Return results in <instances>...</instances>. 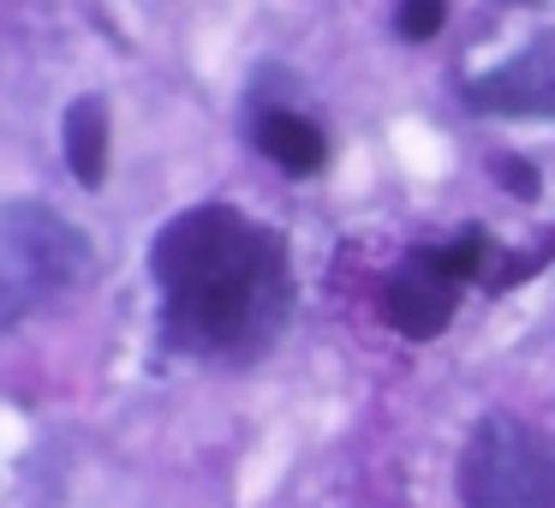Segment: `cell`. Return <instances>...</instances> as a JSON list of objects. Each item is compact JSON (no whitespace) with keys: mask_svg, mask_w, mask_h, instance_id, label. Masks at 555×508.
I'll return each instance as SVG.
<instances>
[{"mask_svg":"<svg viewBox=\"0 0 555 508\" xmlns=\"http://www.w3.org/2000/svg\"><path fill=\"white\" fill-rule=\"evenodd\" d=\"M150 276L162 288V341L185 359L251 365L293 317L287 240L233 204H192L156 233Z\"/></svg>","mask_w":555,"mask_h":508,"instance_id":"6da1fadb","label":"cell"},{"mask_svg":"<svg viewBox=\"0 0 555 508\" xmlns=\"http://www.w3.org/2000/svg\"><path fill=\"white\" fill-rule=\"evenodd\" d=\"M90 269V240L49 204H0V329L30 323L78 288Z\"/></svg>","mask_w":555,"mask_h":508,"instance_id":"7a4b0ae2","label":"cell"},{"mask_svg":"<svg viewBox=\"0 0 555 508\" xmlns=\"http://www.w3.org/2000/svg\"><path fill=\"white\" fill-rule=\"evenodd\" d=\"M460 508H555V443L514 412L472 424L460 448Z\"/></svg>","mask_w":555,"mask_h":508,"instance_id":"3957f363","label":"cell"},{"mask_svg":"<svg viewBox=\"0 0 555 508\" xmlns=\"http://www.w3.org/2000/svg\"><path fill=\"white\" fill-rule=\"evenodd\" d=\"M466 102L478 114H502V120H555V30L531 37L514 61L472 78Z\"/></svg>","mask_w":555,"mask_h":508,"instance_id":"277c9868","label":"cell"},{"mask_svg":"<svg viewBox=\"0 0 555 508\" xmlns=\"http://www.w3.org/2000/svg\"><path fill=\"white\" fill-rule=\"evenodd\" d=\"M454 312H460V281L442 276V269L424 257V245H412L383 288V323L406 341H430L454 323Z\"/></svg>","mask_w":555,"mask_h":508,"instance_id":"5b68a950","label":"cell"},{"mask_svg":"<svg viewBox=\"0 0 555 508\" xmlns=\"http://www.w3.org/2000/svg\"><path fill=\"white\" fill-rule=\"evenodd\" d=\"M251 138H257V150H263L269 162H275L281 174H317L328 162V138L317 132L305 114H287V109H269V114H257V126H251Z\"/></svg>","mask_w":555,"mask_h":508,"instance_id":"8992f818","label":"cell"},{"mask_svg":"<svg viewBox=\"0 0 555 508\" xmlns=\"http://www.w3.org/2000/svg\"><path fill=\"white\" fill-rule=\"evenodd\" d=\"M61 144H66V168L78 174V186L96 192V186L108 180V102L78 97L61 120Z\"/></svg>","mask_w":555,"mask_h":508,"instance_id":"52a82bcc","label":"cell"},{"mask_svg":"<svg viewBox=\"0 0 555 508\" xmlns=\"http://www.w3.org/2000/svg\"><path fill=\"white\" fill-rule=\"evenodd\" d=\"M483 252H490V245H483L478 228L460 233V240H448V245H424V257H430L442 276H454V281H472V276H478V269H483Z\"/></svg>","mask_w":555,"mask_h":508,"instance_id":"ba28073f","label":"cell"},{"mask_svg":"<svg viewBox=\"0 0 555 508\" xmlns=\"http://www.w3.org/2000/svg\"><path fill=\"white\" fill-rule=\"evenodd\" d=\"M442 25H448V0H400L395 13V30L406 42H430Z\"/></svg>","mask_w":555,"mask_h":508,"instance_id":"9c48e42d","label":"cell"},{"mask_svg":"<svg viewBox=\"0 0 555 508\" xmlns=\"http://www.w3.org/2000/svg\"><path fill=\"white\" fill-rule=\"evenodd\" d=\"M490 174H495V180H502L514 198H526V204L538 198V174H531V162H519V156H495V162H490Z\"/></svg>","mask_w":555,"mask_h":508,"instance_id":"30bf717a","label":"cell"},{"mask_svg":"<svg viewBox=\"0 0 555 508\" xmlns=\"http://www.w3.org/2000/svg\"><path fill=\"white\" fill-rule=\"evenodd\" d=\"M514 7H538V0H514Z\"/></svg>","mask_w":555,"mask_h":508,"instance_id":"8fae6325","label":"cell"}]
</instances>
